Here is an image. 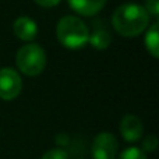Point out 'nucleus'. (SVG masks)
I'll return each mask as SVG.
<instances>
[{
    "instance_id": "ddd939ff",
    "label": "nucleus",
    "mask_w": 159,
    "mask_h": 159,
    "mask_svg": "<svg viewBox=\"0 0 159 159\" xmlns=\"http://www.w3.org/2000/svg\"><path fill=\"white\" fill-rule=\"evenodd\" d=\"M158 147V138L154 134L145 137V140L143 141V151L144 152H154Z\"/></svg>"
},
{
    "instance_id": "f257e3e1",
    "label": "nucleus",
    "mask_w": 159,
    "mask_h": 159,
    "mask_svg": "<svg viewBox=\"0 0 159 159\" xmlns=\"http://www.w3.org/2000/svg\"><path fill=\"white\" fill-rule=\"evenodd\" d=\"M115 30L123 36H135L147 30L149 24V14L144 6L126 3L119 6L112 16Z\"/></svg>"
},
{
    "instance_id": "1a4fd4ad",
    "label": "nucleus",
    "mask_w": 159,
    "mask_h": 159,
    "mask_svg": "<svg viewBox=\"0 0 159 159\" xmlns=\"http://www.w3.org/2000/svg\"><path fill=\"white\" fill-rule=\"evenodd\" d=\"M159 24L154 22L145 34V48L155 59L159 57Z\"/></svg>"
},
{
    "instance_id": "20e7f679",
    "label": "nucleus",
    "mask_w": 159,
    "mask_h": 159,
    "mask_svg": "<svg viewBox=\"0 0 159 159\" xmlns=\"http://www.w3.org/2000/svg\"><path fill=\"white\" fill-rule=\"evenodd\" d=\"M22 89V80L14 69H0V98L4 101H13Z\"/></svg>"
},
{
    "instance_id": "423d86ee",
    "label": "nucleus",
    "mask_w": 159,
    "mask_h": 159,
    "mask_svg": "<svg viewBox=\"0 0 159 159\" xmlns=\"http://www.w3.org/2000/svg\"><path fill=\"white\" fill-rule=\"evenodd\" d=\"M143 131H144V127L140 117H137L134 115H126L121 119L120 133L126 141L134 143V141L140 140L141 135H143Z\"/></svg>"
},
{
    "instance_id": "4468645a",
    "label": "nucleus",
    "mask_w": 159,
    "mask_h": 159,
    "mask_svg": "<svg viewBox=\"0 0 159 159\" xmlns=\"http://www.w3.org/2000/svg\"><path fill=\"white\" fill-rule=\"evenodd\" d=\"M144 8L149 16H154L157 18L159 16V0H145V7Z\"/></svg>"
},
{
    "instance_id": "f8f14e48",
    "label": "nucleus",
    "mask_w": 159,
    "mask_h": 159,
    "mask_svg": "<svg viewBox=\"0 0 159 159\" xmlns=\"http://www.w3.org/2000/svg\"><path fill=\"white\" fill-rule=\"evenodd\" d=\"M42 159H69V154L64 149L53 148V149H49L48 152H45Z\"/></svg>"
},
{
    "instance_id": "9b49d317",
    "label": "nucleus",
    "mask_w": 159,
    "mask_h": 159,
    "mask_svg": "<svg viewBox=\"0 0 159 159\" xmlns=\"http://www.w3.org/2000/svg\"><path fill=\"white\" fill-rule=\"evenodd\" d=\"M119 159H147V155L141 148L130 147V148H126L121 152Z\"/></svg>"
},
{
    "instance_id": "9d476101",
    "label": "nucleus",
    "mask_w": 159,
    "mask_h": 159,
    "mask_svg": "<svg viewBox=\"0 0 159 159\" xmlns=\"http://www.w3.org/2000/svg\"><path fill=\"white\" fill-rule=\"evenodd\" d=\"M88 42L96 49H106L112 42V36L106 30H96L92 32V35H89Z\"/></svg>"
},
{
    "instance_id": "6e6552de",
    "label": "nucleus",
    "mask_w": 159,
    "mask_h": 159,
    "mask_svg": "<svg viewBox=\"0 0 159 159\" xmlns=\"http://www.w3.org/2000/svg\"><path fill=\"white\" fill-rule=\"evenodd\" d=\"M70 7L81 16H95L103 8L106 0H67Z\"/></svg>"
},
{
    "instance_id": "0eeeda50",
    "label": "nucleus",
    "mask_w": 159,
    "mask_h": 159,
    "mask_svg": "<svg viewBox=\"0 0 159 159\" xmlns=\"http://www.w3.org/2000/svg\"><path fill=\"white\" fill-rule=\"evenodd\" d=\"M14 34L18 36L21 41H34L38 35V25L31 17L21 16L14 21L13 24Z\"/></svg>"
},
{
    "instance_id": "39448f33",
    "label": "nucleus",
    "mask_w": 159,
    "mask_h": 159,
    "mask_svg": "<svg viewBox=\"0 0 159 159\" xmlns=\"http://www.w3.org/2000/svg\"><path fill=\"white\" fill-rule=\"evenodd\" d=\"M119 143L112 133H99L92 143L93 159H115Z\"/></svg>"
},
{
    "instance_id": "2eb2a0df",
    "label": "nucleus",
    "mask_w": 159,
    "mask_h": 159,
    "mask_svg": "<svg viewBox=\"0 0 159 159\" xmlns=\"http://www.w3.org/2000/svg\"><path fill=\"white\" fill-rule=\"evenodd\" d=\"M35 2L42 7H55L56 4L60 3V0H35Z\"/></svg>"
},
{
    "instance_id": "f03ea898",
    "label": "nucleus",
    "mask_w": 159,
    "mask_h": 159,
    "mask_svg": "<svg viewBox=\"0 0 159 159\" xmlns=\"http://www.w3.org/2000/svg\"><path fill=\"white\" fill-rule=\"evenodd\" d=\"M56 35L63 46L69 49H80L89 39V30L84 21L74 16H66L57 22Z\"/></svg>"
},
{
    "instance_id": "7ed1b4c3",
    "label": "nucleus",
    "mask_w": 159,
    "mask_h": 159,
    "mask_svg": "<svg viewBox=\"0 0 159 159\" xmlns=\"http://www.w3.org/2000/svg\"><path fill=\"white\" fill-rule=\"evenodd\" d=\"M16 63L21 73L35 77L41 74L46 66V53L39 45L27 43L17 52Z\"/></svg>"
}]
</instances>
